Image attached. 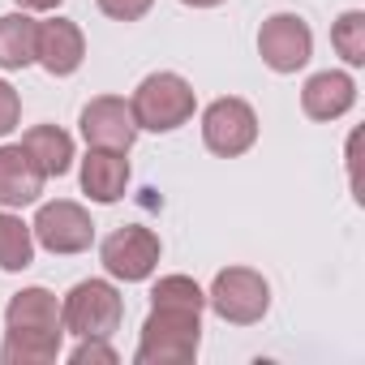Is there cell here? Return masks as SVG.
<instances>
[{"label":"cell","mask_w":365,"mask_h":365,"mask_svg":"<svg viewBox=\"0 0 365 365\" xmlns=\"http://www.w3.org/2000/svg\"><path fill=\"white\" fill-rule=\"evenodd\" d=\"M202 322L194 309H163L155 305L150 318L142 322V344H138V365H185L198 356Z\"/></svg>","instance_id":"1"},{"label":"cell","mask_w":365,"mask_h":365,"mask_svg":"<svg viewBox=\"0 0 365 365\" xmlns=\"http://www.w3.org/2000/svg\"><path fill=\"white\" fill-rule=\"evenodd\" d=\"M133 125L150 133H172L194 116V86L180 73H150L129 99Z\"/></svg>","instance_id":"2"},{"label":"cell","mask_w":365,"mask_h":365,"mask_svg":"<svg viewBox=\"0 0 365 365\" xmlns=\"http://www.w3.org/2000/svg\"><path fill=\"white\" fill-rule=\"evenodd\" d=\"M120 314H125V305H120V297H116V288L108 284V279H86V284H78L69 297H65V305H61V327H69L73 335H95V339H108L116 327H120Z\"/></svg>","instance_id":"3"},{"label":"cell","mask_w":365,"mask_h":365,"mask_svg":"<svg viewBox=\"0 0 365 365\" xmlns=\"http://www.w3.org/2000/svg\"><path fill=\"white\" fill-rule=\"evenodd\" d=\"M207 301L215 305V314H220L224 322L250 327V322H258V318L271 309V284H267L258 271H250V267H228V271L215 275Z\"/></svg>","instance_id":"4"},{"label":"cell","mask_w":365,"mask_h":365,"mask_svg":"<svg viewBox=\"0 0 365 365\" xmlns=\"http://www.w3.org/2000/svg\"><path fill=\"white\" fill-rule=\"evenodd\" d=\"M254 138H258V116H254V108L245 99H215L207 108V116H202V142L215 155H224V159L245 155L254 146Z\"/></svg>","instance_id":"5"},{"label":"cell","mask_w":365,"mask_h":365,"mask_svg":"<svg viewBox=\"0 0 365 365\" xmlns=\"http://www.w3.org/2000/svg\"><path fill=\"white\" fill-rule=\"evenodd\" d=\"M99 258H103V271L108 275H116L125 284H138V279H146L159 267V237L150 228H138V224L133 228H116L103 241Z\"/></svg>","instance_id":"6"},{"label":"cell","mask_w":365,"mask_h":365,"mask_svg":"<svg viewBox=\"0 0 365 365\" xmlns=\"http://www.w3.org/2000/svg\"><path fill=\"white\" fill-rule=\"evenodd\" d=\"M258 52L275 73H297L314 52V35L297 14H275L258 31Z\"/></svg>","instance_id":"7"},{"label":"cell","mask_w":365,"mask_h":365,"mask_svg":"<svg viewBox=\"0 0 365 365\" xmlns=\"http://www.w3.org/2000/svg\"><path fill=\"white\" fill-rule=\"evenodd\" d=\"M31 232L52 254H82L95 241V224H91V215L78 202H48V207H39Z\"/></svg>","instance_id":"8"},{"label":"cell","mask_w":365,"mask_h":365,"mask_svg":"<svg viewBox=\"0 0 365 365\" xmlns=\"http://www.w3.org/2000/svg\"><path fill=\"white\" fill-rule=\"evenodd\" d=\"M133 133H138V125H133V112H129L125 99L99 95V99H91V103L82 108V138H86L91 146L129 150V146H133Z\"/></svg>","instance_id":"9"},{"label":"cell","mask_w":365,"mask_h":365,"mask_svg":"<svg viewBox=\"0 0 365 365\" xmlns=\"http://www.w3.org/2000/svg\"><path fill=\"white\" fill-rule=\"evenodd\" d=\"M43 168L26 146H0V207H31L43 194Z\"/></svg>","instance_id":"10"},{"label":"cell","mask_w":365,"mask_h":365,"mask_svg":"<svg viewBox=\"0 0 365 365\" xmlns=\"http://www.w3.org/2000/svg\"><path fill=\"white\" fill-rule=\"evenodd\" d=\"M86 56V39L82 31L69 22V18H52V22H39V43H35V61L56 73V78H69Z\"/></svg>","instance_id":"11"},{"label":"cell","mask_w":365,"mask_h":365,"mask_svg":"<svg viewBox=\"0 0 365 365\" xmlns=\"http://www.w3.org/2000/svg\"><path fill=\"white\" fill-rule=\"evenodd\" d=\"M356 103V82L339 69H327V73H314L301 91V108L309 120H335L344 116L348 108Z\"/></svg>","instance_id":"12"},{"label":"cell","mask_w":365,"mask_h":365,"mask_svg":"<svg viewBox=\"0 0 365 365\" xmlns=\"http://www.w3.org/2000/svg\"><path fill=\"white\" fill-rule=\"evenodd\" d=\"M129 185V159L125 150H103V146H91V155L82 159V190L95 198V202H116Z\"/></svg>","instance_id":"13"},{"label":"cell","mask_w":365,"mask_h":365,"mask_svg":"<svg viewBox=\"0 0 365 365\" xmlns=\"http://www.w3.org/2000/svg\"><path fill=\"white\" fill-rule=\"evenodd\" d=\"M9 331H61V305L48 288H22L5 309Z\"/></svg>","instance_id":"14"},{"label":"cell","mask_w":365,"mask_h":365,"mask_svg":"<svg viewBox=\"0 0 365 365\" xmlns=\"http://www.w3.org/2000/svg\"><path fill=\"white\" fill-rule=\"evenodd\" d=\"M39 22L31 14H5L0 18V69H26L35 65Z\"/></svg>","instance_id":"15"},{"label":"cell","mask_w":365,"mask_h":365,"mask_svg":"<svg viewBox=\"0 0 365 365\" xmlns=\"http://www.w3.org/2000/svg\"><path fill=\"white\" fill-rule=\"evenodd\" d=\"M22 146H26L31 159L43 168V176H65L69 163H73V142H69V133L56 129V125H35V129L22 138Z\"/></svg>","instance_id":"16"},{"label":"cell","mask_w":365,"mask_h":365,"mask_svg":"<svg viewBox=\"0 0 365 365\" xmlns=\"http://www.w3.org/2000/svg\"><path fill=\"white\" fill-rule=\"evenodd\" d=\"M61 352V331H9L0 361L5 365H48Z\"/></svg>","instance_id":"17"},{"label":"cell","mask_w":365,"mask_h":365,"mask_svg":"<svg viewBox=\"0 0 365 365\" xmlns=\"http://www.w3.org/2000/svg\"><path fill=\"white\" fill-rule=\"evenodd\" d=\"M35 262V232L18 215H0V267L5 271H26Z\"/></svg>","instance_id":"18"},{"label":"cell","mask_w":365,"mask_h":365,"mask_svg":"<svg viewBox=\"0 0 365 365\" xmlns=\"http://www.w3.org/2000/svg\"><path fill=\"white\" fill-rule=\"evenodd\" d=\"M150 301H155V305H163V309H194V314H202L207 292H202L190 275H163V279L155 284Z\"/></svg>","instance_id":"19"},{"label":"cell","mask_w":365,"mask_h":365,"mask_svg":"<svg viewBox=\"0 0 365 365\" xmlns=\"http://www.w3.org/2000/svg\"><path fill=\"white\" fill-rule=\"evenodd\" d=\"M331 43L348 65H365V14L348 9L335 26H331Z\"/></svg>","instance_id":"20"},{"label":"cell","mask_w":365,"mask_h":365,"mask_svg":"<svg viewBox=\"0 0 365 365\" xmlns=\"http://www.w3.org/2000/svg\"><path fill=\"white\" fill-rule=\"evenodd\" d=\"M73 365H116V352H112L103 339L86 335V339L73 348Z\"/></svg>","instance_id":"21"},{"label":"cell","mask_w":365,"mask_h":365,"mask_svg":"<svg viewBox=\"0 0 365 365\" xmlns=\"http://www.w3.org/2000/svg\"><path fill=\"white\" fill-rule=\"evenodd\" d=\"M18 116H22V103H18V91L9 82H0V138L18 129Z\"/></svg>","instance_id":"22"},{"label":"cell","mask_w":365,"mask_h":365,"mask_svg":"<svg viewBox=\"0 0 365 365\" xmlns=\"http://www.w3.org/2000/svg\"><path fill=\"white\" fill-rule=\"evenodd\" d=\"M150 5H155V0H99V9L108 18H116V22H138Z\"/></svg>","instance_id":"23"},{"label":"cell","mask_w":365,"mask_h":365,"mask_svg":"<svg viewBox=\"0 0 365 365\" xmlns=\"http://www.w3.org/2000/svg\"><path fill=\"white\" fill-rule=\"evenodd\" d=\"M18 5H22V9H56L61 0H18Z\"/></svg>","instance_id":"24"},{"label":"cell","mask_w":365,"mask_h":365,"mask_svg":"<svg viewBox=\"0 0 365 365\" xmlns=\"http://www.w3.org/2000/svg\"><path fill=\"white\" fill-rule=\"evenodd\" d=\"M180 5H194V9H211V5H220V0H180Z\"/></svg>","instance_id":"25"}]
</instances>
